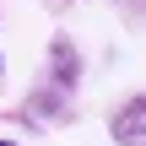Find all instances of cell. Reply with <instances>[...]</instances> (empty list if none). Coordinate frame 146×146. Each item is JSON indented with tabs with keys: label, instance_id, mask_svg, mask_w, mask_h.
Listing matches in <instances>:
<instances>
[{
	"label": "cell",
	"instance_id": "6da1fadb",
	"mask_svg": "<svg viewBox=\"0 0 146 146\" xmlns=\"http://www.w3.org/2000/svg\"><path fill=\"white\" fill-rule=\"evenodd\" d=\"M114 135H119L125 146H146V103L141 98H130L125 114H114Z\"/></svg>",
	"mask_w": 146,
	"mask_h": 146
},
{
	"label": "cell",
	"instance_id": "7a4b0ae2",
	"mask_svg": "<svg viewBox=\"0 0 146 146\" xmlns=\"http://www.w3.org/2000/svg\"><path fill=\"white\" fill-rule=\"evenodd\" d=\"M0 146H11V141H0Z\"/></svg>",
	"mask_w": 146,
	"mask_h": 146
},
{
	"label": "cell",
	"instance_id": "3957f363",
	"mask_svg": "<svg viewBox=\"0 0 146 146\" xmlns=\"http://www.w3.org/2000/svg\"><path fill=\"white\" fill-rule=\"evenodd\" d=\"M0 65H5V60H0Z\"/></svg>",
	"mask_w": 146,
	"mask_h": 146
}]
</instances>
